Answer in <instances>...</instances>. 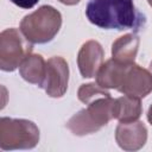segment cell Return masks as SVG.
Here are the masks:
<instances>
[{"label":"cell","instance_id":"6da1fadb","mask_svg":"<svg viewBox=\"0 0 152 152\" xmlns=\"http://www.w3.org/2000/svg\"><path fill=\"white\" fill-rule=\"evenodd\" d=\"M88 20L104 30H134L139 31L145 24L134 0H89L86 7Z\"/></svg>","mask_w":152,"mask_h":152},{"label":"cell","instance_id":"7a4b0ae2","mask_svg":"<svg viewBox=\"0 0 152 152\" xmlns=\"http://www.w3.org/2000/svg\"><path fill=\"white\" fill-rule=\"evenodd\" d=\"M114 100L112 96H103L94 100L87 108L74 114L66 122V128L75 135L84 137L100 131L114 119Z\"/></svg>","mask_w":152,"mask_h":152},{"label":"cell","instance_id":"3957f363","mask_svg":"<svg viewBox=\"0 0 152 152\" xmlns=\"http://www.w3.org/2000/svg\"><path fill=\"white\" fill-rule=\"evenodd\" d=\"M62 26V15L55 7L44 5L25 15L20 21V31L32 44L51 42Z\"/></svg>","mask_w":152,"mask_h":152},{"label":"cell","instance_id":"277c9868","mask_svg":"<svg viewBox=\"0 0 152 152\" xmlns=\"http://www.w3.org/2000/svg\"><path fill=\"white\" fill-rule=\"evenodd\" d=\"M39 142V128L30 120L1 118L0 147L4 151L30 150Z\"/></svg>","mask_w":152,"mask_h":152},{"label":"cell","instance_id":"5b68a950","mask_svg":"<svg viewBox=\"0 0 152 152\" xmlns=\"http://www.w3.org/2000/svg\"><path fill=\"white\" fill-rule=\"evenodd\" d=\"M31 53L32 43L20 30L11 27L0 33V69L2 71H14Z\"/></svg>","mask_w":152,"mask_h":152},{"label":"cell","instance_id":"8992f818","mask_svg":"<svg viewBox=\"0 0 152 152\" xmlns=\"http://www.w3.org/2000/svg\"><path fill=\"white\" fill-rule=\"evenodd\" d=\"M69 65L61 56H53L46 61L45 78L40 88L50 97H62L68 89Z\"/></svg>","mask_w":152,"mask_h":152},{"label":"cell","instance_id":"52a82bcc","mask_svg":"<svg viewBox=\"0 0 152 152\" xmlns=\"http://www.w3.org/2000/svg\"><path fill=\"white\" fill-rule=\"evenodd\" d=\"M118 90L139 99L147 96L152 91V72L135 63L129 64Z\"/></svg>","mask_w":152,"mask_h":152},{"label":"cell","instance_id":"ba28073f","mask_svg":"<svg viewBox=\"0 0 152 152\" xmlns=\"http://www.w3.org/2000/svg\"><path fill=\"white\" fill-rule=\"evenodd\" d=\"M115 140L125 151H138L147 141V128L139 120L120 122L115 129Z\"/></svg>","mask_w":152,"mask_h":152},{"label":"cell","instance_id":"9c48e42d","mask_svg":"<svg viewBox=\"0 0 152 152\" xmlns=\"http://www.w3.org/2000/svg\"><path fill=\"white\" fill-rule=\"evenodd\" d=\"M104 51L101 44L96 40L86 42L77 55V65L78 70L84 78L95 77L99 69L103 64Z\"/></svg>","mask_w":152,"mask_h":152},{"label":"cell","instance_id":"30bf717a","mask_svg":"<svg viewBox=\"0 0 152 152\" xmlns=\"http://www.w3.org/2000/svg\"><path fill=\"white\" fill-rule=\"evenodd\" d=\"M140 39L135 33L119 37L112 44V58L121 64H132L138 53Z\"/></svg>","mask_w":152,"mask_h":152},{"label":"cell","instance_id":"8fae6325","mask_svg":"<svg viewBox=\"0 0 152 152\" xmlns=\"http://www.w3.org/2000/svg\"><path fill=\"white\" fill-rule=\"evenodd\" d=\"M128 65L129 64L118 63L113 58L106 61L96 74V83L104 89L118 90Z\"/></svg>","mask_w":152,"mask_h":152},{"label":"cell","instance_id":"7c38bea8","mask_svg":"<svg viewBox=\"0 0 152 152\" xmlns=\"http://www.w3.org/2000/svg\"><path fill=\"white\" fill-rule=\"evenodd\" d=\"M45 70H46V62L44 61L43 56L38 53L28 55L19 66L20 76L26 82L37 84L38 87H42L44 82Z\"/></svg>","mask_w":152,"mask_h":152},{"label":"cell","instance_id":"4fadbf2b","mask_svg":"<svg viewBox=\"0 0 152 152\" xmlns=\"http://www.w3.org/2000/svg\"><path fill=\"white\" fill-rule=\"evenodd\" d=\"M142 107L139 97L124 95L114 100V119L119 122H131L139 120Z\"/></svg>","mask_w":152,"mask_h":152},{"label":"cell","instance_id":"5bb4252c","mask_svg":"<svg viewBox=\"0 0 152 152\" xmlns=\"http://www.w3.org/2000/svg\"><path fill=\"white\" fill-rule=\"evenodd\" d=\"M103 96H110V94L107 89L102 88L97 83L81 84V87L78 88V91H77L78 100L86 104H89L94 100H96L99 97H103Z\"/></svg>","mask_w":152,"mask_h":152},{"label":"cell","instance_id":"9a60e30c","mask_svg":"<svg viewBox=\"0 0 152 152\" xmlns=\"http://www.w3.org/2000/svg\"><path fill=\"white\" fill-rule=\"evenodd\" d=\"M14 5H17L18 7L25 8V10H30L33 6H36L38 4L39 0H11Z\"/></svg>","mask_w":152,"mask_h":152},{"label":"cell","instance_id":"2e32d148","mask_svg":"<svg viewBox=\"0 0 152 152\" xmlns=\"http://www.w3.org/2000/svg\"><path fill=\"white\" fill-rule=\"evenodd\" d=\"M59 2L64 4V5H68V6H72V5H76L78 4L81 0H58Z\"/></svg>","mask_w":152,"mask_h":152},{"label":"cell","instance_id":"e0dca14e","mask_svg":"<svg viewBox=\"0 0 152 152\" xmlns=\"http://www.w3.org/2000/svg\"><path fill=\"white\" fill-rule=\"evenodd\" d=\"M147 120H148V122L152 125V104L150 106V108H148V110H147Z\"/></svg>","mask_w":152,"mask_h":152},{"label":"cell","instance_id":"ac0fdd59","mask_svg":"<svg viewBox=\"0 0 152 152\" xmlns=\"http://www.w3.org/2000/svg\"><path fill=\"white\" fill-rule=\"evenodd\" d=\"M147 2H148V5L152 7V0H147Z\"/></svg>","mask_w":152,"mask_h":152},{"label":"cell","instance_id":"d6986e66","mask_svg":"<svg viewBox=\"0 0 152 152\" xmlns=\"http://www.w3.org/2000/svg\"><path fill=\"white\" fill-rule=\"evenodd\" d=\"M150 70L152 71V61H151V63H150Z\"/></svg>","mask_w":152,"mask_h":152}]
</instances>
